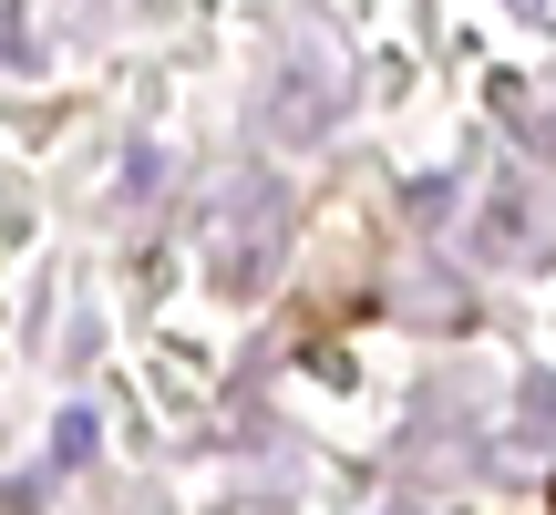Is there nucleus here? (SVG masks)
Wrapping results in <instances>:
<instances>
[{
  "mask_svg": "<svg viewBox=\"0 0 556 515\" xmlns=\"http://www.w3.org/2000/svg\"><path fill=\"white\" fill-rule=\"evenodd\" d=\"M258 124H268L278 145H319L340 124V62L309 52V41L278 52V73H268V93H258Z\"/></svg>",
  "mask_w": 556,
  "mask_h": 515,
  "instance_id": "f257e3e1",
  "label": "nucleus"
},
{
  "mask_svg": "<svg viewBox=\"0 0 556 515\" xmlns=\"http://www.w3.org/2000/svg\"><path fill=\"white\" fill-rule=\"evenodd\" d=\"M238 217H258V258H278V197H238ZM217 278L227 289H248V227H217Z\"/></svg>",
  "mask_w": 556,
  "mask_h": 515,
  "instance_id": "f03ea898",
  "label": "nucleus"
},
{
  "mask_svg": "<svg viewBox=\"0 0 556 515\" xmlns=\"http://www.w3.org/2000/svg\"><path fill=\"white\" fill-rule=\"evenodd\" d=\"M217 515H289V505H217Z\"/></svg>",
  "mask_w": 556,
  "mask_h": 515,
  "instance_id": "7ed1b4c3",
  "label": "nucleus"
},
{
  "mask_svg": "<svg viewBox=\"0 0 556 515\" xmlns=\"http://www.w3.org/2000/svg\"><path fill=\"white\" fill-rule=\"evenodd\" d=\"M402 515H413V505H402Z\"/></svg>",
  "mask_w": 556,
  "mask_h": 515,
  "instance_id": "20e7f679",
  "label": "nucleus"
}]
</instances>
